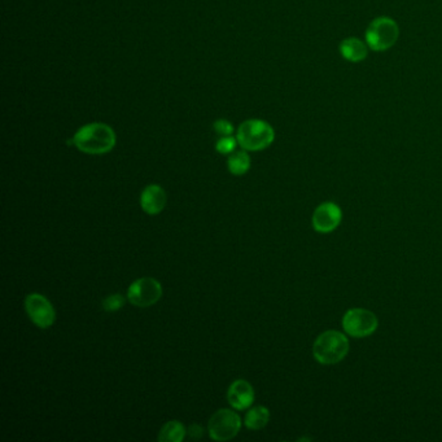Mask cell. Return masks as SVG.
I'll return each instance as SVG.
<instances>
[{"label": "cell", "instance_id": "1", "mask_svg": "<svg viewBox=\"0 0 442 442\" xmlns=\"http://www.w3.org/2000/svg\"><path fill=\"white\" fill-rule=\"evenodd\" d=\"M117 143L115 132L109 125L101 122L87 123L69 140L78 151L86 155H106Z\"/></svg>", "mask_w": 442, "mask_h": 442}, {"label": "cell", "instance_id": "2", "mask_svg": "<svg viewBox=\"0 0 442 442\" xmlns=\"http://www.w3.org/2000/svg\"><path fill=\"white\" fill-rule=\"evenodd\" d=\"M239 146L248 152H258L270 147L275 140V132L270 123L263 120H246L236 132Z\"/></svg>", "mask_w": 442, "mask_h": 442}, {"label": "cell", "instance_id": "3", "mask_svg": "<svg viewBox=\"0 0 442 442\" xmlns=\"http://www.w3.org/2000/svg\"><path fill=\"white\" fill-rule=\"evenodd\" d=\"M348 353V337L335 329L323 332L317 337L312 345V355L322 365H336L344 360Z\"/></svg>", "mask_w": 442, "mask_h": 442}, {"label": "cell", "instance_id": "4", "mask_svg": "<svg viewBox=\"0 0 442 442\" xmlns=\"http://www.w3.org/2000/svg\"><path fill=\"white\" fill-rule=\"evenodd\" d=\"M365 38L371 51L385 52L392 49L398 41L400 26L391 17H377L367 26Z\"/></svg>", "mask_w": 442, "mask_h": 442}, {"label": "cell", "instance_id": "5", "mask_svg": "<svg viewBox=\"0 0 442 442\" xmlns=\"http://www.w3.org/2000/svg\"><path fill=\"white\" fill-rule=\"evenodd\" d=\"M241 428V419L238 412L229 409L215 411L208 423V432L214 441L225 442L238 436Z\"/></svg>", "mask_w": 442, "mask_h": 442}, {"label": "cell", "instance_id": "6", "mask_svg": "<svg viewBox=\"0 0 442 442\" xmlns=\"http://www.w3.org/2000/svg\"><path fill=\"white\" fill-rule=\"evenodd\" d=\"M163 297V286L155 278L144 277L137 279L127 289V301L137 308H151Z\"/></svg>", "mask_w": 442, "mask_h": 442}, {"label": "cell", "instance_id": "7", "mask_svg": "<svg viewBox=\"0 0 442 442\" xmlns=\"http://www.w3.org/2000/svg\"><path fill=\"white\" fill-rule=\"evenodd\" d=\"M379 320L372 311L367 309H351L345 312L343 328L345 334L355 339H363L372 335L377 331Z\"/></svg>", "mask_w": 442, "mask_h": 442}, {"label": "cell", "instance_id": "8", "mask_svg": "<svg viewBox=\"0 0 442 442\" xmlns=\"http://www.w3.org/2000/svg\"><path fill=\"white\" fill-rule=\"evenodd\" d=\"M25 310L29 320L42 329L53 326L56 322V311L49 298L41 293H30L25 298Z\"/></svg>", "mask_w": 442, "mask_h": 442}, {"label": "cell", "instance_id": "9", "mask_svg": "<svg viewBox=\"0 0 442 442\" xmlns=\"http://www.w3.org/2000/svg\"><path fill=\"white\" fill-rule=\"evenodd\" d=\"M343 220V212L339 205L327 201L314 210L312 214V227L320 234H328L335 231Z\"/></svg>", "mask_w": 442, "mask_h": 442}, {"label": "cell", "instance_id": "10", "mask_svg": "<svg viewBox=\"0 0 442 442\" xmlns=\"http://www.w3.org/2000/svg\"><path fill=\"white\" fill-rule=\"evenodd\" d=\"M254 396L252 384L244 379H238L229 386L227 401L232 409L244 411L253 405Z\"/></svg>", "mask_w": 442, "mask_h": 442}, {"label": "cell", "instance_id": "11", "mask_svg": "<svg viewBox=\"0 0 442 442\" xmlns=\"http://www.w3.org/2000/svg\"><path fill=\"white\" fill-rule=\"evenodd\" d=\"M168 203V196L165 189L158 184H149L143 189L140 195V206L143 212L149 215H157L161 213Z\"/></svg>", "mask_w": 442, "mask_h": 442}, {"label": "cell", "instance_id": "12", "mask_svg": "<svg viewBox=\"0 0 442 442\" xmlns=\"http://www.w3.org/2000/svg\"><path fill=\"white\" fill-rule=\"evenodd\" d=\"M369 46L366 42L360 41L358 38H346L340 43L339 51L341 56L351 63H360L369 56Z\"/></svg>", "mask_w": 442, "mask_h": 442}, {"label": "cell", "instance_id": "13", "mask_svg": "<svg viewBox=\"0 0 442 442\" xmlns=\"http://www.w3.org/2000/svg\"><path fill=\"white\" fill-rule=\"evenodd\" d=\"M270 422V411L265 406H255L246 412L244 424L248 429L260 431L269 424Z\"/></svg>", "mask_w": 442, "mask_h": 442}, {"label": "cell", "instance_id": "14", "mask_svg": "<svg viewBox=\"0 0 442 442\" xmlns=\"http://www.w3.org/2000/svg\"><path fill=\"white\" fill-rule=\"evenodd\" d=\"M186 434V427L178 420H170L161 428L157 440L160 442H182Z\"/></svg>", "mask_w": 442, "mask_h": 442}, {"label": "cell", "instance_id": "15", "mask_svg": "<svg viewBox=\"0 0 442 442\" xmlns=\"http://www.w3.org/2000/svg\"><path fill=\"white\" fill-rule=\"evenodd\" d=\"M227 168L232 175L241 177L251 169V157L248 155V151H235L231 153L227 160Z\"/></svg>", "mask_w": 442, "mask_h": 442}, {"label": "cell", "instance_id": "16", "mask_svg": "<svg viewBox=\"0 0 442 442\" xmlns=\"http://www.w3.org/2000/svg\"><path fill=\"white\" fill-rule=\"evenodd\" d=\"M238 144V139L234 138L232 135L222 137L221 139L217 140L215 143V151L221 155H231L235 152Z\"/></svg>", "mask_w": 442, "mask_h": 442}, {"label": "cell", "instance_id": "17", "mask_svg": "<svg viewBox=\"0 0 442 442\" xmlns=\"http://www.w3.org/2000/svg\"><path fill=\"white\" fill-rule=\"evenodd\" d=\"M126 303L125 296L121 293H115V295H109L103 300V309L108 312H115V311L121 310L123 305Z\"/></svg>", "mask_w": 442, "mask_h": 442}, {"label": "cell", "instance_id": "18", "mask_svg": "<svg viewBox=\"0 0 442 442\" xmlns=\"http://www.w3.org/2000/svg\"><path fill=\"white\" fill-rule=\"evenodd\" d=\"M213 129L214 132H217L218 135H221V137H229V135H232L234 132H235V127H234L232 122H229V121L225 120V118L217 120V121L213 123Z\"/></svg>", "mask_w": 442, "mask_h": 442}, {"label": "cell", "instance_id": "19", "mask_svg": "<svg viewBox=\"0 0 442 442\" xmlns=\"http://www.w3.org/2000/svg\"><path fill=\"white\" fill-rule=\"evenodd\" d=\"M189 434L194 438H200L203 436V428L197 424H194L189 428Z\"/></svg>", "mask_w": 442, "mask_h": 442}]
</instances>
